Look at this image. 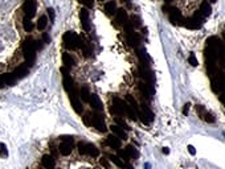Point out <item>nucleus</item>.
Listing matches in <instances>:
<instances>
[{"instance_id": "1", "label": "nucleus", "mask_w": 225, "mask_h": 169, "mask_svg": "<svg viewBox=\"0 0 225 169\" xmlns=\"http://www.w3.org/2000/svg\"><path fill=\"white\" fill-rule=\"evenodd\" d=\"M207 48L213 52L217 57V66L219 69H224L225 67V45L217 36H211L207 38Z\"/></svg>"}, {"instance_id": "2", "label": "nucleus", "mask_w": 225, "mask_h": 169, "mask_svg": "<svg viewBox=\"0 0 225 169\" xmlns=\"http://www.w3.org/2000/svg\"><path fill=\"white\" fill-rule=\"evenodd\" d=\"M127 111V102L123 99H120L119 96H112L111 106H110V112L115 116H123L126 115Z\"/></svg>"}, {"instance_id": "3", "label": "nucleus", "mask_w": 225, "mask_h": 169, "mask_svg": "<svg viewBox=\"0 0 225 169\" xmlns=\"http://www.w3.org/2000/svg\"><path fill=\"white\" fill-rule=\"evenodd\" d=\"M36 50H37V44L33 40H25L23 44L24 57L28 59V63H32L36 58Z\"/></svg>"}, {"instance_id": "4", "label": "nucleus", "mask_w": 225, "mask_h": 169, "mask_svg": "<svg viewBox=\"0 0 225 169\" xmlns=\"http://www.w3.org/2000/svg\"><path fill=\"white\" fill-rule=\"evenodd\" d=\"M78 147V152L81 155H86V156H90V157H98L99 156V151L98 148L91 143H85V142H79L77 144Z\"/></svg>"}, {"instance_id": "5", "label": "nucleus", "mask_w": 225, "mask_h": 169, "mask_svg": "<svg viewBox=\"0 0 225 169\" xmlns=\"http://www.w3.org/2000/svg\"><path fill=\"white\" fill-rule=\"evenodd\" d=\"M78 36L74 33V32H66L62 37L64 41V46L68 50H74L78 48Z\"/></svg>"}, {"instance_id": "6", "label": "nucleus", "mask_w": 225, "mask_h": 169, "mask_svg": "<svg viewBox=\"0 0 225 169\" xmlns=\"http://www.w3.org/2000/svg\"><path fill=\"white\" fill-rule=\"evenodd\" d=\"M91 127H94L97 131L99 132H106L107 127L105 124V119H103V115L101 112H91Z\"/></svg>"}, {"instance_id": "7", "label": "nucleus", "mask_w": 225, "mask_h": 169, "mask_svg": "<svg viewBox=\"0 0 225 169\" xmlns=\"http://www.w3.org/2000/svg\"><path fill=\"white\" fill-rule=\"evenodd\" d=\"M61 139H62V142L60 143V146H58V152L62 156L70 155L72 151H73V143H74L73 138H72V136H64Z\"/></svg>"}, {"instance_id": "8", "label": "nucleus", "mask_w": 225, "mask_h": 169, "mask_svg": "<svg viewBox=\"0 0 225 169\" xmlns=\"http://www.w3.org/2000/svg\"><path fill=\"white\" fill-rule=\"evenodd\" d=\"M212 90L215 92H225V74L217 73L215 77H212Z\"/></svg>"}, {"instance_id": "9", "label": "nucleus", "mask_w": 225, "mask_h": 169, "mask_svg": "<svg viewBox=\"0 0 225 169\" xmlns=\"http://www.w3.org/2000/svg\"><path fill=\"white\" fill-rule=\"evenodd\" d=\"M139 116H140V120H142L143 124H150L152 120H154V112L151 111V108L148 107L147 103H144V100L142 102V106H140Z\"/></svg>"}, {"instance_id": "10", "label": "nucleus", "mask_w": 225, "mask_h": 169, "mask_svg": "<svg viewBox=\"0 0 225 169\" xmlns=\"http://www.w3.org/2000/svg\"><path fill=\"white\" fill-rule=\"evenodd\" d=\"M36 9H37V0H25L23 4V11L24 16L32 19L36 15Z\"/></svg>"}, {"instance_id": "11", "label": "nucleus", "mask_w": 225, "mask_h": 169, "mask_svg": "<svg viewBox=\"0 0 225 169\" xmlns=\"http://www.w3.org/2000/svg\"><path fill=\"white\" fill-rule=\"evenodd\" d=\"M139 73H140V77L144 79V82H147V83H150V84H154L155 83V75H154L152 70L148 66H142V65H140Z\"/></svg>"}, {"instance_id": "12", "label": "nucleus", "mask_w": 225, "mask_h": 169, "mask_svg": "<svg viewBox=\"0 0 225 169\" xmlns=\"http://www.w3.org/2000/svg\"><path fill=\"white\" fill-rule=\"evenodd\" d=\"M68 96H69V100H70V104H72V107H73V110L77 112V114H81L83 111V108L81 104V99H79V96H78V92H70V94H68Z\"/></svg>"}, {"instance_id": "13", "label": "nucleus", "mask_w": 225, "mask_h": 169, "mask_svg": "<svg viewBox=\"0 0 225 169\" xmlns=\"http://www.w3.org/2000/svg\"><path fill=\"white\" fill-rule=\"evenodd\" d=\"M139 88H140V92L143 94V96L146 98L147 100H151L152 99V95H154V84H150L147 82H140L139 83Z\"/></svg>"}, {"instance_id": "14", "label": "nucleus", "mask_w": 225, "mask_h": 169, "mask_svg": "<svg viewBox=\"0 0 225 169\" xmlns=\"http://www.w3.org/2000/svg\"><path fill=\"white\" fill-rule=\"evenodd\" d=\"M168 17H170V21L174 24V25H183V23H184V17L182 16V12H180L178 8H174V9L168 13Z\"/></svg>"}, {"instance_id": "15", "label": "nucleus", "mask_w": 225, "mask_h": 169, "mask_svg": "<svg viewBox=\"0 0 225 169\" xmlns=\"http://www.w3.org/2000/svg\"><path fill=\"white\" fill-rule=\"evenodd\" d=\"M89 104L91 106L94 111L97 112H101L103 111V104H102V100L99 99V96L97 94H91L90 98H89Z\"/></svg>"}, {"instance_id": "16", "label": "nucleus", "mask_w": 225, "mask_h": 169, "mask_svg": "<svg viewBox=\"0 0 225 169\" xmlns=\"http://www.w3.org/2000/svg\"><path fill=\"white\" fill-rule=\"evenodd\" d=\"M106 146L112 148V149H119L120 146H122V142H120V139L116 135L111 134L107 136V139H106Z\"/></svg>"}, {"instance_id": "17", "label": "nucleus", "mask_w": 225, "mask_h": 169, "mask_svg": "<svg viewBox=\"0 0 225 169\" xmlns=\"http://www.w3.org/2000/svg\"><path fill=\"white\" fill-rule=\"evenodd\" d=\"M115 21H116L118 25H123V27H124V24L128 21V16H127V12H126L124 8H119V9L116 11V13H115Z\"/></svg>"}, {"instance_id": "18", "label": "nucleus", "mask_w": 225, "mask_h": 169, "mask_svg": "<svg viewBox=\"0 0 225 169\" xmlns=\"http://www.w3.org/2000/svg\"><path fill=\"white\" fill-rule=\"evenodd\" d=\"M79 20H81V24L83 27V29L86 32L90 29V23H89V11H87V8H82L81 11H79Z\"/></svg>"}, {"instance_id": "19", "label": "nucleus", "mask_w": 225, "mask_h": 169, "mask_svg": "<svg viewBox=\"0 0 225 169\" xmlns=\"http://www.w3.org/2000/svg\"><path fill=\"white\" fill-rule=\"evenodd\" d=\"M41 164L45 169H53L56 167V159L52 155H44L41 159Z\"/></svg>"}, {"instance_id": "20", "label": "nucleus", "mask_w": 225, "mask_h": 169, "mask_svg": "<svg viewBox=\"0 0 225 169\" xmlns=\"http://www.w3.org/2000/svg\"><path fill=\"white\" fill-rule=\"evenodd\" d=\"M127 41L131 46L138 48L140 45V42H142V40H140V36L136 32H130V33H127Z\"/></svg>"}, {"instance_id": "21", "label": "nucleus", "mask_w": 225, "mask_h": 169, "mask_svg": "<svg viewBox=\"0 0 225 169\" xmlns=\"http://www.w3.org/2000/svg\"><path fill=\"white\" fill-rule=\"evenodd\" d=\"M78 48L82 50V53H83L85 57H90L91 56V48L89 46V44H87L82 37L78 38Z\"/></svg>"}, {"instance_id": "22", "label": "nucleus", "mask_w": 225, "mask_h": 169, "mask_svg": "<svg viewBox=\"0 0 225 169\" xmlns=\"http://www.w3.org/2000/svg\"><path fill=\"white\" fill-rule=\"evenodd\" d=\"M116 11H118V8H116L115 0H109V2H106V4H105V12H106L107 16L115 15Z\"/></svg>"}, {"instance_id": "23", "label": "nucleus", "mask_w": 225, "mask_h": 169, "mask_svg": "<svg viewBox=\"0 0 225 169\" xmlns=\"http://www.w3.org/2000/svg\"><path fill=\"white\" fill-rule=\"evenodd\" d=\"M183 27L188 28V29H200L201 28V24H200L199 21H196L195 19H184V23H183Z\"/></svg>"}, {"instance_id": "24", "label": "nucleus", "mask_w": 225, "mask_h": 169, "mask_svg": "<svg viewBox=\"0 0 225 169\" xmlns=\"http://www.w3.org/2000/svg\"><path fill=\"white\" fill-rule=\"evenodd\" d=\"M199 11L201 12V15L204 16V17H207V16H209V15L212 13V7H211L209 2H208V0H203V2H201V4H200Z\"/></svg>"}, {"instance_id": "25", "label": "nucleus", "mask_w": 225, "mask_h": 169, "mask_svg": "<svg viewBox=\"0 0 225 169\" xmlns=\"http://www.w3.org/2000/svg\"><path fill=\"white\" fill-rule=\"evenodd\" d=\"M62 63H64V66H65V67L70 69V67H73L76 65V61H74L73 56H70V53H66V52H65V53L62 54Z\"/></svg>"}, {"instance_id": "26", "label": "nucleus", "mask_w": 225, "mask_h": 169, "mask_svg": "<svg viewBox=\"0 0 225 169\" xmlns=\"http://www.w3.org/2000/svg\"><path fill=\"white\" fill-rule=\"evenodd\" d=\"M136 54H138V57L140 59V63H142V66H148V63H150V57H148L146 49L142 48V49L138 50V53H136Z\"/></svg>"}, {"instance_id": "27", "label": "nucleus", "mask_w": 225, "mask_h": 169, "mask_svg": "<svg viewBox=\"0 0 225 169\" xmlns=\"http://www.w3.org/2000/svg\"><path fill=\"white\" fill-rule=\"evenodd\" d=\"M110 130H111L112 134L116 135L119 139H123V140H124V139H127V134H126V131H124L123 128L118 127L116 124H115V126H111V127H110Z\"/></svg>"}, {"instance_id": "28", "label": "nucleus", "mask_w": 225, "mask_h": 169, "mask_svg": "<svg viewBox=\"0 0 225 169\" xmlns=\"http://www.w3.org/2000/svg\"><path fill=\"white\" fill-rule=\"evenodd\" d=\"M28 74V67L25 66V65H21V66H19L17 69H16L13 73H12V75L17 79V78H23V77H25V75Z\"/></svg>"}, {"instance_id": "29", "label": "nucleus", "mask_w": 225, "mask_h": 169, "mask_svg": "<svg viewBox=\"0 0 225 169\" xmlns=\"http://www.w3.org/2000/svg\"><path fill=\"white\" fill-rule=\"evenodd\" d=\"M90 95H91V92L89 91V88H87L86 86H83L78 90V96H79L81 100H83V102H89Z\"/></svg>"}, {"instance_id": "30", "label": "nucleus", "mask_w": 225, "mask_h": 169, "mask_svg": "<svg viewBox=\"0 0 225 169\" xmlns=\"http://www.w3.org/2000/svg\"><path fill=\"white\" fill-rule=\"evenodd\" d=\"M48 25V17L46 16H40L39 17V21H37V29L39 31H44Z\"/></svg>"}, {"instance_id": "31", "label": "nucleus", "mask_w": 225, "mask_h": 169, "mask_svg": "<svg viewBox=\"0 0 225 169\" xmlns=\"http://www.w3.org/2000/svg\"><path fill=\"white\" fill-rule=\"evenodd\" d=\"M109 159H110V161H111V163H114L118 168H124V167H126V163H124L123 160H120V159L118 157V156L111 155V156H109Z\"/></svg>"}, {"instance_id": "32", "label": "nucleus", "mask_w": 225, "mask_h": 169, "mask_svg": "<svg viewBox=\"0 0 225 169\" xmlns=\"http://www.w3.org/2000/svg\"><path fill=\"white\" fill-rule=\"evenodd\" d=\"M0 81H2L4 84H12L16 81V78L12 74H4V75L0 77Z\"/></svg>"}, {"instance_id": "33", "label": "nucleus", "mask_w": 225, "mask_h": 169, "mask_svg": "<svg viewBox=\"0 0 225 169\" xmlns=\"http://www.w3.org/2000/svg\"><path fill=\"white\" fill-rule=\"evenodd\" d=\"M124 149H126V152L128 153V156H130V159H131V160H132V159H134V160H135V159H138L139 153H138V151H136L132 146H127L126 148H124Z\"/></svg>"}, {"instance_id": "34", "label": "nucleus", "mask_w": 225, "mask_h": 169, "mask_svg": "<svg viewBox=\"0 0 225 169\" xmlns=\"http://www.w3.org/2000/svg\"><path fill=\"white\" fill-rule=\"evenodd\" d=\"M23 27H24V31L25 32H31L32 28H33V24H32L31 19L27 17V16H24V19H23Z\"/></svg>"}, {"instance_id": "35", "label": "nucleus", "mask_w": 225, "mask_h": 169, "mask_svg": "<svg viewBox=\"0 0 225 169\" xmlns=\"http://www.w3.org/2000/svg\"><path fill=\"white\" fill-rule=\"evenodd\" d=\"M200 118L204 119L207 123H215V122H216V118H215V116L212 115L211 112H207V111H204V114L200 116Z\"/></svg>"}, {"instance_id": "36", "label": "nucleus", "mask_w": 225, "mask_h": 169, "mask_svg": "<svg viewBox=\"0 0 225 169\" xmlns=\"http://www.w3.org/2000/svg\"><path fill=\"white\" fill-rule=\"evenodd\" d=\"M118 157L120 159V160H123L124 163H128L130 161V156H128V153L126 152V149H118Z\"/></svg>"}, {"instance_id": "37", "label": "nucleus", "mask_w": 225, "mask_h": 169, "mask_svg": "<svg viewBox=\"0 0 225 169\" xmlns=\"http://www.w3.org/2000/svg\"><path fill=\"white\" fill-rule=\"evenodd\" d=\"M115 123H116V126L120 127V128H123V130H126V131H127V130H130V127L127 126V123L124 122L123 119H120L119 116H116V118H115Z\"/></svg>"}, {"instance_id": "38", "label": "nucleus", "mask_w": 225, "mask_h": 169, "mask_svg": "<svg viewBox=\"0 0 225 169\" xmlns=\"http://www.w3.org/2000/svg\"><path fill=\"white\" fill-rule=\"evenodd\" d=\"M78 3H81L85 8H93L94 7V0H77Z\"/></svg>"}, {"instance_id": "39", "label": "nucleus", "mask_w": 225, "mask_h": 169, "mask_svg": "<svg viewBox=\"0 0 225 169\" xmlns=\"http://www.w3.org/2000/svg\"><path fill=\"white\" fill-rule=\"evenodd\" d=\"M82 119H83V123H85L87 127H91V112H86Z\"/></svg>"}, {"instance_id": "40", "label": "nucleus", "mask_w": 225, "mask_h": 169, "mask_svg": "<svg viewBox=\"0 0 225 169\" xmlns=\"http://www.w3.org/2000/svg\"><path fill=\"white\" fill-rule=\"evenodd\" d=\"M0 156H2V157H7L8 156V149H7V146L4 143H0Z\"/></svg>"}, {"instance_id": "41", "label": "nucleus", "mask_w": 225, "mask_h": 169, "mask_svg": "<svg viewBox=\"0 0 225 169\" xmlns=\"http://www.w3.org/2000/svg\"><path fill=\"white\" fill-rule=\"evenodd\" d=\"M188 62H190L192 66H197V65H199L197 58H196L195 53H191V54H190V57H188Z\"/></svg>"}, {"instance_id": "42", "label": "nucleus", "mask_w": 225, "mask_h": 169, "mask_svg": "<svg viewBox=\"0 0 225 169\" xmlns=\"http://www.w3.org/2000/svg\"><path fill=\"white\" fill-rule=\"evenodd\" d=\"M132 21H131V24L134 27H138V25H140V19H139V16H132Z\"/></svg>"}, {"instance_id": "43", "label": "nucleus", "mask_w": 225, "mask_h": 169, "mask_svg": "<svg viewBox=\"0 0 225 169\" xmlns=\"http://www.w3.org/2000/svg\"><path fill=\"white\" fill-rule=\"evenodd\" d=\"M196 111H197V114L201 116V115L204 114V111H205V108H204L201 104H197V106H196Z\"/></svg>"}, {"instance_id": "44", "label": "nucleus", "mask_w": 225, "mask_h": 169, "mask_svg": "<svg viewBox=\"0 0 225 169\" xmlns=\"http://www.w3.org/2000/svg\"><path fill=\"white\" fill-rule=\"evenodd\" d=\"M190 106H191L190 103H186V104H184V107H183V110H182L183 115H187V114H188V111H190Z\"/></svg>"}, {"instance_id": "45", "label": "nucleus", "mask_w": 225, "mask_h": 169, "mask_svg": "<svg viewBox=\"0 0 225 169\" xmlns=\"http://www.w3.org/2000/svg\"><path fill=\"white\" fill-rule=\"evenodd\" d=\"M48 15H49V17H50V20L53 21L54 20V11H53V8H48Z\"/></svg>"}, {"instance_id": "46", "label": "nucleus", "mask_w": 225, "mask_h": 169, "mask_svg": "<svg viewBox=\"0 0 225 169\" xmlns=\"http://www.w3.org/2000/svg\"><path fill=\"white\" fill-rule=\"evenodd\" d=\"M174 9V7H171V5H168V4H164L163 5V11L164 12H167V13H170V12Z\"/></svg>"}, {"instance_id": "47", "label": "nucleus", "mask_w": 225, "mask_h": 169, "mask_svg": "<svg viewBox=\"0 0 225 169\" xmlns=\"http://www.w3.org/2000/svg\"><path fill=\"white\" fill-rule=\"evenodd\" d=\"M99 163H101V164H102V165H103V167H105L106 169H109V168H110V165H109V163H107V161H106V159H101V160H99Z\"/></svg>"}, {"instance_id": "48", "label": "nucleus", "mask_w": 225, "mask_h": 169, "mask_svg": "<svg viewBox=\"0 0 225 169\" xmlns=\"http://www.w3.org/2000/svg\"><path fill=\"white\" fill-rule=\"evenodd\" d=\"M188 152H190L191 155H195L196 153V149L194 148V146H188Z\"/></svg>"}, {"instance_id": "49", "label": "nucleus", "mask_w": 225, "mask_h": 169, "mask_svg": "<svg viewBox=\"0 0 225 169\" xmlns=\"http://www.w3.org/2000/svg\"><path fill=\"white\" fill-rule=\"evenodd\" d=\"M44 41H45V42H49V41H50V37H49V34H46V33L44 34Z\"/></svg>"}, {"instance_id": "50", "label": "nucleus", "mask_w": 225, "mask_h": 169, "mask_svg": "<svg viewBox=\"0 0 225 169\" xmlns=\"http://www.w3.org/2000/svg\"><path fill=\"white\" fill-rule=\"evenodd\" d=\"M220 100L224 103V106H225V92H223L221 95H220Z\"/></svg>"}, {"instance_id": "51", "label": "nucleus", "mask_w": 225, "mask_h": 169, "mask_svg": "<svg viewBox=\"0 0 225 169\" xmlns=\"http://www.w3.org/2000/svg\"><path fill=\"white\" fill-rule=\"evenodd\" d=\"M120 3H122V4H123V3H124V4H127V5H128V7H130V5H131L130 0H120Z\"/></svg>"}, {"instance_id": "52", "label": "nucleus", "mask_w": 225, "mask_h": 169, "mask_svg": "<svg viewBox=\"0 0 225 169\" xmlns=\"http://www.w3.org/2000/svg\"><path fill=\"white\" fill-rule=\"evenodd\" d=\"M163 153L164 155H168V153H170V149H168V148H163Z\"/></svg>"}, {"instance_id": "53", "label": "nucleus", "mask_w": 225, "mask_h": 169, "mask_svg": "<svg viewBox=\"0 0 225 169\" xmlns=\"http://www.w3.org/2000/svg\"><path fill=\"white\" fill-rule=\"evenodd\" d=\"M126 168H127V169H132V167H131V165H128V164H126Z\"/></svg>"}, {"instance_id": "54", "label": "nucleus", "mask_w": 225, "mask_h": 169, "mask_svg": "<svg viewBox=\"0 0 225 169\" xmlns=\"http://www.w3.org/2000/svg\"><path fill=\"white\" fill-rule=\"evenodd\" d=\"M171 2H172V0H164V3H166V4H168V3H171Z\"/></svg>"}, {"instance_id": "55", "label": "nucleus", "mask_w": 225, "mask_h": 169, "mask_svg": "<svg viewBox=\"0 0 225 169\" xmlns=\"http://www.w3.org/2000/svg\"><path fill=\"white\" fill-rule=\"evenodd\" d=\"M208 2H209V3H216L217 0H208Z\"/></svg>"}, {"instance_id": "56", "label": "nucleus", "mask_w": 225, "mask_h": 169, "mask_svg": "<svg viewBox=\"0 0 225 169\" xmlns=\"http://www.w3.org/2000/svg\"><path fill=\"white\" fill-rule=\"evenodd\" d=\"M99 2H105V0H99Z\"/></svg>"}]
</instances>
